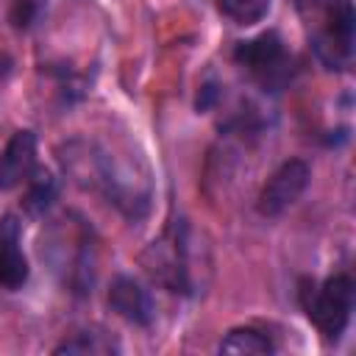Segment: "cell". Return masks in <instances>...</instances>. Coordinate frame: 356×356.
I'll return each mask as SVG.
<instances>
[{
	"label": "cell",
	"mask_w": 356,
	"mask_h": 356,
	"mask_svg": "<svg viewBox=\"0 0 356 356\" xmlns=\"http://www.w3.org/2000/svg\"><path fill=\"white\" fill-rule=\"evenodd\" d=\"M142 264L147 275L167 286L170 292H192L189 284V248H186V225L172 222L159 239L150 242V248L142 256Z\"/></svg>",
	"instance_id": "1"
},
{
	"label": "cell",
	"mask_w": 356,
	"mask_h": 356,
	"mask_svg": "<svg viewBox=\"0 0 356 356\" xmlns=\"http://www.w3.org/2000/svg\"><path fill=\"white\" fill-rule=\"evenodd\" d=\"M353 298L356 289L350 275H334L317 289H303L306 314L325 339H339L345 334L353 312Z\"/></svg>",
	"instance_id": "2"
},
{
	"label": "cell",
	"mask_w": 356,
	"mask_h": 356,
	"mask_svg": "<svg viewBox=\"0 0 356 356\" xmlns=\"http://www.w3.org/2000/svg\"><path fill=\"white\" fill-rule=\"evenodd\" d=\"M309 178H312V172H309V164H306V161H300V159L284 161V164L267 178V184L261 186V192H259V197H256L259 214H261V217H278V214H284V211H286L289 206H295L298 197L306 192Z\"/></svg>",
	"instance_id": "3"
},
{
	"label": "cell",
	"mask_w": 356,
	"mask_h": 356,
	"mask_svg": "<svg viewBox=\"0 0 356 356\" xmlns=\"http://www.w3.org/2000/svg\"><path fill=\"white\" fill-rule=\"evenodd\" d=\"M234 58L239 64H245L250 72H256L264 83L270 86H281L286 81V53H284V42L275 31L259 33L248 42H239L234 50Z\"/></svg>",
	"instance_id": "4"
},
{
	"label": "cell",
	"mask_w": 356,
	"mask_h": 356,
	"mask_svg": "<svg viewBox=\"0 0 356 356\" xmlns=\"http://www.w3.org/2000/svg\"><path fill=\"white\" fill-rule=\"evenodd\" d=\"M353 28H356L353 0H331L328 3V28L317 39V53L328 67H345L350 61Z\"/></svg>",
	"instance_id": "5"
},
{
	"label": "cell",
	"mask_w": 356,
	"mask_h": 356,
	"mask_svg": "<svg viewBox=\"0 0 356 356\" xmlns=\"http://www.w3.org/2000/svg\"><path fill=\"white\" fill-rule=\"evenodd\" d=\"M36 170V134L17 131L0 150V189H14Z\"/></svg>",
	"instance_id": "6"
},
{
	"label": "cell",
	"mask_w": 356,
	"mask_h": 356,
	"mask_svg": "<svg viewBox=\"0 0 356 356\" xmlns=\"http://www.w3.org/2000/svg\"><path fill=\"white\" fill-rule=\"evenodd\" d=\"M108 306L111 312H117L122 320L134 323V325H150L153 320V298L150 292L134 281L131 275H117L108 286Z\"/></svg>",
	"instance_id": "7"
},
{
	"label": "cell",
	"mask_w": 356,
	"mask_h": 356,
	"mask_svg": "<svg viewBox=\"0 0 356 356\" xmlns=\"http://www.w3.org/2000/svg\"><path fill=\"white\" fill-rule=\"evenodd\" d=\"M28 259L19 245V220L6 214L0 220V286L19 289L28 281Z\"/></svg>",
	"instance_id": "8"
},
{
	"label": "cell",
	"mask_w": 356,
	"mask_h": 356,
	"mask_svg": "<svg viewBox=\"0 0 356 356\" xmlns=\"http://www.w3.org/2000/svg\"><path fill=\"white\" fill-rule=\"evenodd\" d=\"M273 350H275L273 339L264 331L250 328V325L231 328L225 334V339L220 342V353H234V356H264Z\"/></svg>",
	"instance_id": "9"
},
{
	"label": "cell",
	"mask_w": 356,
	"mask_h": 356,
	"mask_svg": "<svg viewBox=\"0 0 356 356\" xmlns=\"http://www.w3.org/2000/svg\"><path fill=\"white\" fill-rule=\"evenodd\" d=\"M120 345L114 342L111 334L106 331H78L70 339H64L61 345H56L53 353H78V356H106V353H117Z\"/></svg>",
	"instance_id": "10"
},
{
	"label": "cell",
	"mask_w": 356,
	"mask_h": 356,
	"mask_svg": "<svg viewBox=\"0 0 356 356\" xmlns=\"http://www.w3.org/2000/svg\"><path fill=\"white\" fill-rule=\"evenodd\" d=\"M25 184H28V192H25V200H22V203H25L28 214H33V217L44 214V211L53 206L56 195H58L56 178H53L47 170H33Z\"/></svg>",
	"instance_id": "11"
},
{
	"label": "cell",
	"mask_w": 356,
	"mask_h": 356,
	"mask_svg": "<svg viewBox=\"0 0 356 356\" xmlns=\"http://www.w3.org/2000/svg\"><path fill=\"white\" fill-rule=\"evenodd\" d=\"M217 8L236 25H256L267 17L270 0H217Z\"/></svg>",
	"instance_id": "12"
},
{
	"label": "cell",
	"mask_w": 356,
	"mask_h": 356,
	"mask_svg": "<svg viewBox=\"0 0 356 356\" xmlns=\"http://www.w3.org/2000/svg\"><path fill=\"white\" fill-rule=\"evenodd\" d=\"M33 11H36L33 0H17V3H14V11H11V22H14L17 28H28L31 19H33Z\"/></svg>",
	"instance_id": "13"
}]
</instances>
